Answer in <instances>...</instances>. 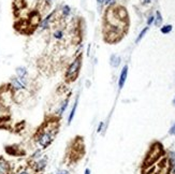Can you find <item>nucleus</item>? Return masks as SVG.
Returning a JSON list of instances; mask_svg holds the SVG:
<instances>
[{"instance_id":"f257e3e1","label":"nucleus","mask_w":175,"mask_h":174,"mask_svg":"<svg viewBox=\"0 0 175 174\" xmlns=\"http://www.w3.org/2000/svg\"><path fill=\"white\" fill-rule=\"evenodd\" d=\"M57 133H58V119L54 118L52 120L45 122L36 132L33 139L38 146L41 147V150H45L54 142Z\"/></svg>"},{"instance_id":"f03ea898","label":"nucleus","mask_w":175,"mask_h":174,"mask_svg":"<svg viewBox=\"0 0 175 174\" xmlns=\"http://www.w3.org/2000/svg\"><path fill=\"white\" fill-rule=\"evenodd\" d=\"M82 55L80 54L79 56H77L74 58V60L69 65V67L67 68V71H66V80L69 82H73L77 80V78L79 76L80 73V70H81V67H82Z\"/></svg>"},{"instance_id":"7ed1b4c3","label":"nucleus","mask_w":175,"mask_h":174,"mask_svg":"<svg viewBox=\"0 0 175 174\" xmlns=\"http://www.w3.org/2000/svg\"><path fill=\"white\" fill-rule=\"evenodd\" d=\"M163 155V150L160 143H155L152 145L151 150L148 152V154L146 155L145 161H144V166L145 167H149L153 163H155L159 158Z\"/></svg>"},{"instance_id":"20e7f679","label":"nucleus","mask_w":175,"mask_h":174,"mask_svg":"<svg viewBox=\"0 0 175 174\" xmlns=\"http://www.w3.org/2000/svg\"><path fill=\"white\" fill-rule=\"evenodd\" d=\"M14 99V91L11 88L10 84L1 86L0 88V106H2L3 108L10 106V103Z\"/></svg>"},{"instance_id":"39448f33","label":"nucleus","mask_w":175,"mask_h":174,"mask_svg":"<svg viewBox=\"0 0 175 174\" xmlns=\"http://www.w3.org/2000/svg\"><path fill=\"white\" fill-rule=\"evenodd\" d=\"M47 161H48V157H47L46 155H43L41 158H39L38 160L30 163V168L33 170V172L36 174H41L45 170V168H46Z\"/></svg>"},{"instance_id":"423d86ee","label":"nucleus","mask_w":175,"mask_h":174,"mask_svg":"<svg viewBox=\"0 0 175 174\" xmlns=\"http://www.w3.org/2000/svg\"><path fill=\"white\" fill-rule=\"evenodd\" d=\"M10 86L11 88H12V90L14 91V93H18V91H25L26 89H27V86L24 85L23 84V82L20 81V79H18L17 76H13V78H11L10 80Z\"/></svg>"},{"instance_id":"0eeeda50","label":"nucleus","mask_w":175,"mask_h":174,"mask_svg":"<svg viewBox=\"0 0 175 174\" xmlns=\"http://www.w3.org/2000/svg\"><path fill=\"white\" fill-rule=\"evenodd\" d=\"M11 173V166L5 158L0 156V174H10Z\"/></svg>"},{"instance_id":"6e6552de","label":"nucleus","mask_w":175,"mask_h":174,"mask_svg":"<svg viewBox=\"0 0 175 174\" xmlns=\"http://www.w3.org/2000/svg\"><path fill=\"white\" fill-rule=\"evenodd\" d=\"M69 102H70V97H67L66 99L62 100V102L59 104V108L57 109V111H56V116L60 117V116L64 115V113L66 112V110L68 109V106H69Z\"/></svg>"},{"instance_id":"1a4fd4ad","label":"nucleus","mask_w":175,"mask_h":174,"mask_svg":"<svg viewBox=\"0 0 175 174\" xmlns=\"http://www.w3.org/2000/svg\"><path fill=\"white\" fill-rule=\"evenodd\" d=\"M127 76H128V66H125L123 68L120 72V75H119V80H118V87L119 89H121L126 83V80H127Z\"/></svg>"},{"instance_id":"9d476101","label":"nucleus","mask_w":175,"mask_h":174,"mask_svg":"<svg viewBox=\"0 0 175 174\" xmlns=\"http://www.w3.org/2000/svg\"><path fill=\"white\" fill-rule=\"evenodd\" d=\"M54 14H55V12L49 13L44 20L41 21V23H40V28H41V29L44 30V29H47V28H48V25H49V23H51V21H52V17Z\"/></svg>"},{"instance_id":"9b49d317","label":"nucleus","mask_w":175,"mask_h":174,"mask_svg":"<svg viewBox=\"0 0 175 174\" xmlns=\"http://www.w3.org/2000/svg\"><path fill=\"white\" fill-rule=\"evenodd\" d=\"M15 73H16V76L20 78V79L27 78V75H28L27 69L25 68V67H17V68L15 69Z\"/></svg>"},{"instance_id":"f8f14e48","label":"nucleus","mask_w":175,"mask_h":174,"mask_svg":"<svg viewBox=\"0 0 175 174\" xmlns=\"http://www.w3.org/2000/svg\"><path fill=\"white\" fill-rule=\"evenodd\" d=\"M77 104H79V97L77 98L75 102H74V106H72L71 111H70L69 117H68V124H71V122L73 120L74 116H75V113H77Z\"/></svg>"},{"instance_id":"ddd939ff","label":"nucleus","mask_w":175,"mask_h":174,"mask_svg":"<svg viewBox=\"0 0 175 174\" xmlns=\"http://www.w3.org/2000/svg\"><path fill=\"white\" fill-rule=\"evenodd\" d=\"M42 150L41 148H38V150H36L35 152H33V154L30 156V163H32L33 161H36V160H38L39 158L42 157Z\"/></svg>"},{"instance_id":"4468645a","label":"nucleus","mask_w":175,"mask_h":174,"mask_svg":"<svg viewBox=\"0 0 175 174\" xmlns=\"http://www.w3.org/2000/svg\"><path fill=\"white\" fill-rule=\"evenodd\" d=\"M169 163L172 169L173 173H175V152H171L170 156H169Z\"/></svg>"},{"instance_id":"2eb2a0df","label":"nucleus","mask_w":175,"mask_h":174,"mask_svg":"<svg viewBox=\"0 0 175 174\" xmlns=\"http://www.w3.org/2000/svg\"><path fill=\"white\" fill-rule=\"evenodd\" d=\"M53 36H54V38L56 40H62L64 37V32L62 29H56L54 31V33H53Z\"/></svg>"},{"instance_id":"dca6fc26","label":"nucleus","mask_w":175,"mask_h":174,"mask_svg":"<svg viewBox=\"0 0 175 174\" xmlns=\"http://www.w3.org/2000/svg\"><path fill=\"white\" fill-rule=\"evenodd\" d=\"M119 64H120V57L113 55V56L111 57V65L116 68V67H118Z\"/></svg>"},{"instance_id":"f3484780","label":"nucleus","mask_w":175,"mask_h":174,"mask_svg":"<svg viewBox=\"0 0 175 174\" xmlns=\"http://www.w3.org/2000/svg\"><path fill=\"white\" fill-rule=\"evenodd\" d=\"M161 23H162V16H161L160 12H159V11H157V12H156L155 25L157 26V27H159V26H161Z\"/></svg>"},{"instance_id":"a211bd4d","label":"nucleus","mask_w":175,"mask_h":174,"mask_svg":"<svg viewBox=\"0 0 175 174\" xmlns=\"http://www.w3.org/2000/svg\"><path fill=\"white\" fill-rule=\"evenodd\" d=\"M61 12H62V15H64V17L69 16L70 13H71V8H70L69 5H64L61 9Z\"/></svg>"},{"instance_id":"6ab92c4d","label":"nucleus","mask_w":175,"mask_h":174,"mask_svg":"<svg viewBox=\"0 0 175 174\" xmlns=\"http://www.w3.org/2000/svg\"><path fill=\"white\" fill-rule=\"evenodd\" d=\"M172 25H164L163 27H161V29H160V31L162 32V33H164V34H167V33H169V32H171L172 31Z\"/></svg>"},{"instance_id":"aec40b11","label":"nucleus","mask_w":175,"mask_h":174,"mask_svg":"<svg viewBox=\"0 0 175 174\" xmlns=\"http://www.w3.org/2000/svg\"><path fill=\"white\" fill-rule=\"evenodd\" d=\"M147 31H148V27H145V28H144L143 30H142V31L140 32V34H139V37L136 38V43H139V42H140L141 40L143 39V37H144V36H145V34H146V32H147Z\"/></svg>"},{"instance_id":"412c9836","label":"nucleus","mask_w":175,"mask_h":174,"mask_svg":"<svg viewBox=\"0 0 175 174\" xmlns=\"http://www.w3.org/2000/svg\"><path fill=\"white\" fill-rule=\"evenodd\" d=\"M17 174H36V173L33 172V170L29 167V168H27V169H23V170H20V171H18Z\"/></svg>"},{"instance_id":"4be33fe9","label":"nucleus","mask_w":175,"mask_h":174,"mask_svg":"<svg viewBox=\"0 0 175 174\" xmlns=\"http://www.w3.org/2000/svg\"><path fill=\"white\" fill-rule=\"evenodd\" d=\"M169 133L172 135H175V123L172 125V127L170 128V130H169Z\"/></svg>"},{"instance_id":"5701e85b","label":"nucleus","mask_w":175,"mask_h":174,"mask_svg":"<svg viewBox=\"0 0 175 174\" xmlns=\"http://www.w3.org/2000/svg\"><path fill=\"white\" fill-rule=\"evenodd\" d=\"M154 21H155V17H154V16H149V17H148V20H147V25H148V26H149V25H151L152 23L154 22Z\"/></svg>"},{"instance_id":"b1692460","label":"nucleus","mask_w":175,"mask_h":174,"mask_svg":"<svg viewBox=\"0 0 175 174\" xmlns=\"http://www.w3.org/2000/svg\"><path fill=\"white\" fill-rule=\"evenodd\" d=\"M114 1L115 0H104V5H111L112 3H114Z\"/></svg>"},{"instance_id":"393cba45","label":"nucleus","mask_w":175,"mask_h":174,"mask_svg":"<svg viewBox=\"0 0 175 174\" xmlns=\"http://www.w3.org/2000/svg\"><path fill=\"white\" fill-rule=\"evenodd\" d=\"M56 174H70L69 171H67V170H60V171L56 172Z\"/></svg>"},{"instance_id":"a878e982","label":"nucleus","mask_w":175,"mask_h":174,"mask_svg":"<svg viewBox=\"0 0 175 174\" xmlns=\"http://www.w3.org/2000/svg\"><path fill=\"white\" fill-rule=\"evenodd\" d=\"M103 126H104V124L101 122V123H100V125H99V127H98V132H101V131H102V128H103Z\"/></svg>"},{"instance_id":"bb28decb","label":"nucleus","mask_w":175,"mask_h":174,"mask_svg":"<svg viewBox=\"0 0 175 174\" xmlns=\"http://www.w3.org/2000/svg\"><path fill=\"white\" fill-rule=\"evenodd\" d=\"M84 174H91V172H90V169H85V172H84Z\"/></svg>"},{"instance_id":"cd10ccee","label":"nucleus","mask_w":175,"mask_h":174,"mask_svg":"<svg viewBox=\"0 0 175 174\" xmlns=\"http://www.w3.org/2000/svg\"><path fill=\"white\" fill-rule=\"evenodd\" d=\"M97 2H98V5H103L104 0H97Z\"/></svg>"},{"instance_id":"c85d7f7f","label":"nucleus","mask_w":175,"mask_h":174,"mask_svg":"<svg viewBox=\"0 0 175 174\" xmlns=\"http://www.w3.org/2000/svg\"><path fill=\"white\" fill-rule=\"evenodd\" d=\"M151 1H152V0H143V3H144V5H147V3H149Z\"/></svg>"},{"instance_id":"c756f323","label":"nucleus","mask_w":175,"mask_h":174,"mask_svg":"<svg viewBox=\"0 0 175 174\" xmlns=\"http://www.w3.org/2000/svg\"><path fill=\"white\" fill-rule=\"evenodd\" d=\"M173 106H175V97H174V99H173Z\"/></svg>"}]
</instances>
